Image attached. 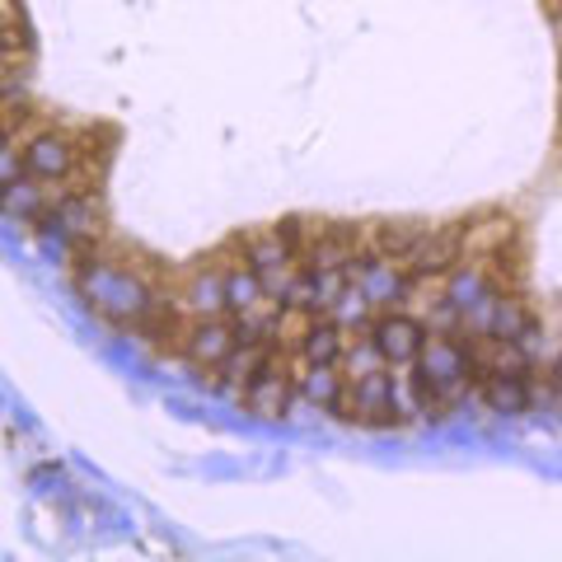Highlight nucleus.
<instances>
[{"label": "nucleus", "instance_id": "f257e3e1", "mask_svg": "<svg viewBox=\"0 0 562 562\" xmlns=\"http://www.w3.org/2000/svg\"><path fill=\"white\" fill-rule=\"evenodd\" d=\"M413 366H417V375L441 394L446 413L473 390V384H479V375H473V338L469 333H431L427 328Z\"/></svg>", "mask_w": 562, "mask_h": 562}, {"label": "nucleus", "instance_id": "f03ea898", "mask_svg": "<svg viewBox=\"0 0 562 562\" xmlns=\"http://www.w3.org/2000/svg\"><path fill=\"white\" fill-rule=\"evenodd\" d=\"M33 231H38V239L47 244V249H61L66 258L85 249V244L103 239L109 231H103V202L99 192H80V188H61L57 202H52L38 221H33Z\"/></svg>", "mask_w": 562, "mask_h": 562}, {"label": "nucleus", "instance_id": "7ed1b4c3", "mask_svg": "<svg viewBox=\"0 0 562 562\" xmlns=\"http://www.w3.org/2000/svg\"><path fill=\"white\" fill-rule=\"evenodd\" d=\"M20 165L33 179H47V183H66L80 165V132L76 127H38L20 140Z\"/></svg>", "mask_w": 562, "mask_h": 562}, {"label": "nucleus", "instance_id": "20e7f679", "mask_svg": "<svg viewBox=\"0 0 562 562\" xmlns=\"http://www.w3.org/2000/svg\"><path fill=\"white\" fill-rule=\"evenodd\" d=\"M333 413L361 431H394L398 417H394V394H390V366L361 375V380H347V390L333 403Z\"/></svg>", "mask_w": 562, "mask_h": 562}, {"label": "nucleus", "instance_id": "39448f33", "mask_svg": "<svg viewBox=\"0 0 562 562\" xmlns=\"http://www.w3.org/2000/svg\"><path fill=\"white\" fill-rule=\"evenodd\" d=\"M239 249H244V262L258 272L262 291L272 295V301H281V291H286L291 272L301 268V258H295L291 239L281 235V225H262V231H249V235H235Z\"/></svg>", "mask_w": 562, "mask_h": 562}, {"label": "nucleus", "instance_id": "423d86ee", "mask_svg": "<svg viewBox=\"0 0 562 562\" xmlns=\"http://www.w3.org/2000/svg\"><path fill=\"white\" fill-rule=\"evenodd\" d=\"M239 403H244V408H249L254 417H268V422H277V417L291 413V403H295V375H291V351H286V347H277L272 357L258 366V375L244 384Z\"/></svg>", "mask_w": 562, "mask_h": 562}, {"label": "nucleus", "instance_id": "0eeeda50", "mask_svg": "<svg viewBox=\"0 0 562 562\" xmlns=\"http://www.w3.org/2000/svg\"><path fill=\"white\" fill-rule=\"evenodd\" d=\"M235 342H239V333H235V319H231V314H202V319H188V328H183V351H179V357L206 380L211 371H221V361L231 357V347H235Z\"/></svg>", "mask_w": 562, "mask_h": 562}, {"label": "nucleus", "instance_id": "6e6552de", "mask_svg": "<svg viewBox=\"0 0 562 562\" xmlns=\"http://www.w3.org/2000/svg\"><path fill=\"white\" fill-rule=\"evenodd\" d=\"M173 295H179L183 314H192V319H202V314H231V305H225V258H221V249L211 258L192 262V268L173 281Z\"/></svg>", "mask_w": 562, "mask_h": 562}, {"label": "nucleus", "instance_id": "1a4fd4ad", "mask_svg": "<svg viewBox=\"0 0 562 562\" xmlns=\"http://www.w3.org/2000/svg\"><path fill=\"white\" fill-rule=\"evenodd\" d=\"M347 277L357 281L366 295H371V305H375V310H403V305H408L413 277H408V268H403V262H394V258L366 254L361 262H351Z\"/></svg>", "mask_w": 562, "mask_h": 562}, {"label": "nucleus", "instance_id": "9d476101", "mask_svg": "<svg viewBox=\"0 0 562 562\" xmlns=\"http://www.w3.org/2000/svg\"><path fill=\"white\" fill-rule=\"evenodd\" d=\"M460 239H464V258L487 262L502 249L520 244V221L512 216V211H479V216L460 221Z\"/></svg>", "mask_w": 562, "mask_h": 562}, {"label": "nucleus", "instance_id": "9b49d317", "mask_svg": "<svg viewBox=\"0 0 562 562\" xmlns=\"http://www.w3.org/2000/svg\"><path fill=\"white\" fill-rule=\"evenodd\" d=\"M454 262H464V239H460V221L450 225H427L417 239V249L408 254V277H446Z\"/></svg>", "mask_w": 562, "mask_h": 562}, {"label": "nucleus", "instance_id": "f8f14e48", "mask_svg": "<svg viewBox=\"0 0 562 562\" xmlns=\"http://www.w3.org/2000/svg\"><path fill=\"white\" fill-rule=\"evenodd\" d=\"M371 338L390 366H413L417 351H422V338H427V324L408 310H380L375 324H371Z\"/></svg>", "mask_w": 562, "mask_h": 562}, {"label": "nucleus", "instance_id": "ddd939ff", "mask_svg": "<svg viewBox=\"0 0 562 562\" xmlns=\"http://www.w3.org/2000/svg\"><path fill=\"white\" fill-rule=\"evenodd\" d=\"M277 347H281L277 338H239V342L231 347V357L221 361V371H211V375H206V384H211V390H221V394H231V398L239 403L244 384L258 375V366L268 361Z\"/></svg>", "mask_w": 562, "mask_h": 562}, {"label": "nucleus", "instance_id": "4468645a", "mask_svg": "<svg viewBox=\"0 0 562 562\" xmlns=\"http://www.w3.org/2000/svg\"><path fill=\"white\" fill-rule=\"evenodd\" d=\"M291 375H295V398L310 403L319 413H333V403L342 398L347 390V375L338 361H305L291 351Z\"/></svg>", "mask_w": 562, "mask_h": 562}, {"label": "nucleus", "instance_id": "2eb2a0df", "mask_svg": "<svg viewBox=\"0 0 562 562\" xmlns=\"http://www.w3.org/2000/svg\"><path fill=\"white\" fill-rule=\"evenodd\" d=\"M57 192H61V183H47V179H33V173H14V179L5 183V192H0V211H5L10 221H24V225H33L43 216V211L57 202Z\"/></svg>", "mask_w": 562, "mask_h": 562}, {"label": "nucleus", "instance_id": "dca6fc26", "mask_svg": "<svg viewBox=\"0 0 562 562\" xmlns=\"http://www.w3.org/2000/svg\"><path fill=\"white\" fill-rule=\"evenodd\" d=\"M479 375V390H483V403L492 413L502 417H520L530 408V394H535V380L530 375H502V371H473Z\"/></svg>", "mask_w": 562, "mask_h": 562}, {"label": "nucleus", "instance_id": "f3484780", "mask_svg": "<svg viewBox=\"0 0 562 562\" xmlns=\"http://www.w3.org/2000/svg\"><path fill=\"white\" fill-rule=\"evenodd\" d=\"M539 314L530 310V301L520 295V286H502L497 291V305H492V319H487V338H525V328H530Z\"/></svg>", "mask_w": 562, "mask_h": 562}, {"label": "nucleus", "instance_id": "a211bd4d", "mask_svg": "<svg viewBox=\"0 0 562 562\" xmlns=\"http://www.w3.org/2000/svg\"><path fill=\"white\" fill-rule=\"evenodd\" d=\"M342 347H347V333L333 324L328 314H310L305 333H301V338H295V347H286V351H295V357H305V361H338Z\"/></svg>", "mask_w": 562, "mask_h": 562}, {"label": "nucleus", "instance_id": "6ab92c4d", "mask_svg": "<svg viewBox=\"0 0 562 562\" xmlns=\"http://www.w3.org/2000/svg\"><path fill=\"white\" fill-rule=\"evenodd\" d=\"M422 231H427V221H371V254L408 262V254L417 249Z\"/></svg>", "mask_w": 562, "mask_h": 562}, {"label": "nucleus", "instance_id": "aec40b11", "mask_svg": "<svg viewBox=\"0 0 562 562\" xmlns=\"http://www.w3.org/2000/svg\"><path fill=\"white\" fill-rule=\"evenodd\" d=\"M375 314H380V310L371 305V295H366V291H361V286H357V281H351V277H347V286H342V295H338V301L328 305V319L338 324V328L347 333V338H357V333H371Z\"/></svg>", "mask_w": 562, "mask_h": 562}, {"label": "nucleus", "instance_id": "412c9836", "mask_svg": "<svg viewBox=\"0 0 562 562\" xmlns=\"http://www.w3.org/2000/svg\"><path fill=\"white\" fill-rule=\"evenodd\" d=\"M338 366H342V375H347V380H361V375H371V371H384L390 361H384V351L375 347L371 333H357V338H347Z\"/></svg>", "mask_w": 562, "mask_h": 562}, {"label": "nucleus", "instance_id": "4be33fe9", "mask_svg": "<svg viewBox=\"0 0 562 562\" xmlns=\"http://www.w3.org/2000/svg\"><path fill=\"white\" fill-rule=\"evenodd\" d=\"M20 169H24V165H20V146H14V140H10V146H0V192H5V183H10Z\"/></svg>", "mask_w": 562, "mask_h": 562}, {"label": "nucleus", "instance_id": "5701e85b", "mask_svg": "<svg viewBox=\"0 0 562 562\" xmlns=\"http://www.w3.org/2000/svg\"><path fill=\"white\" fill-rule=\"evenodd\" d=\"M14 90H24V76H20V66L0 61V94H14Z\"/></svg>", "mask_w": 562, "mask_h": 562}, {"label": "nucleus", "instance_id": "b1692460", "mask_svg": "<svg viewBox=\"0 0 562 562\" xmlns=\"http://www.w3.org/2000/svg\"><path fill=\"white\" fill-rule=\"evenodd\" d=\"M14 24H24L20 20V0H0V29H14Z\"/></svg>", "mask_w": 562, "mask_h": 562}, {"label": "nucleus", "instance_id": "393cba45", "mask_svg": "<svg viewBox=\"0 0 562 562\" xmlns=\"http://www.w3.org/2000/svg\"><path fill=\"white\" fill-rule=\"evenodd\" d=\"M549 394H558V398H562V351H558L553 366H549Z\"/></svg>", "mask_w": 562, "mask_h": 562}, {"label": "nucleus", "instance_id": "a878e982", "mask_svg": "<svg viewBox=\"0 0 562 562\" xmlns=\"http://www.w3.org/2000/svg\"><path fill=\"white\" fill-rule=\"evenodd\" d=\"M549 10L558 14V20H562V0H549Z\"/></svg>", "mask_w": 562, "mask_h": 562}]
</instances>
